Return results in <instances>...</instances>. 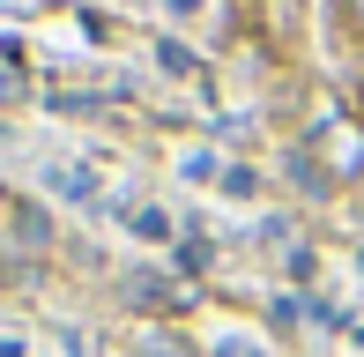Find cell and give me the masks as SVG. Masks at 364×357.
I'll return each mask as SVG.
<instances>
[{"label": "cell", "instance_id": "1", "mask_svg": "<svg viewBox=\"0 0 364 357\" xmlns=\"http://www.w3.org/2000/svg\"><path fill=\"white\" fill-rule=\"evenodd\" d=\"M312 171L327 178V186H342V178H364V119H327L320 134L305 142Z\"/></svg>", "mask_w": 364, "mask_h": 357}, {"label": "cell", "instance_id": "2", "mask_svg": "<svg viewBox=\"0 0 364 357\" xmlns=\"http://www.w3.org/2000/svg\"><path fill=\"white\" fill-rule=\"evenodd\" d=\"M127 298L134 305H149V313H193V305H201V290L186 283V275H127Z\"/></svg>", "mask_w": 364, "mask_h": 357}, {"label": "cell", "instance_id": "3", "mask_svg": "<svg viewBox=\"0 0 364 357\" xmlns=\"http://www.w3.org/2000/svg\"><path fill=\"white\" fill-rule=\"evenodd\" d=\"M8 223H15V238H23V246H45V238H53V216H45V208H30V201H15Z\"/></svg>", "mask_w": 364, "mask_h": 357}, {"label": "cell", "instance_id": "4", "mask_svg": "<svg viewBox=\"0 0 364 357\" xmlns=\"http://www.w3.org/2000/svg\"><path fill=\"white\" fill-rule=\"evenodd\" d=\"M134 350H141V357H186L171 335H156V328H141V335H134Z\"/></svg>", "mask_w": 364, "mask_h": 357}, {"label": "cell", "instance_id": "5", "mask_svg": "<svg viewBox=\"0 0 364 357\" xmlns=\"http://www.w3.org/2000/svg\"><path fill=\"white\" fill-rule=\"evenodd\" d=\"M127 223H134V231H141V238H171V223H164V216H156V208H127Z\"/></svg>", "mask_w": 364, "mask_h": 357}, {"label": "cell", "instance_id": "6", "mask_svg": "<svg viewBox=\"0 0 364 357\" xmlns=\"http://www.w3.org/2000/svg\"><path fill=\"white\" fill-rule=\"evenodd\" d=\"M156 60H164L171 75H201V68H193V53H186V45H156Z\"/></svg>", "mask_w": 364, "mask_h": 357}, {"label": "cell", "instance_id": "7", "mask_svg": "<svg viewBox=\"0 0 364 357\" xmlns=\"http://www.w3.org/2000/svg\"><path fill=\"white\" fill-rule=\"evenodd\" d=\"M335 15H342V30H350V38H364V0H335Z\"/></svg>", "mask_w": 364, "mask_h": 357}, {"label": "cell", "instance_id": "8", "mask_svg": "<svg viewBox=\"0 0 364 357\" xmlns=\"http://www.w3.org/2000/svg\"><path fill=\"white\" fill-rule=\"evenodd\" d=\"M8 208H15V193H8V186H0V216H8Z\"/></svg>", "mask_w": 364, "mask_h": 357}, {"label": "cell", "instance_id": "9", "mask_svg": "<svg viewBox=\"0 0 364 357\" xmlns=\"http://www.w3.org/2000/svg\"><path fill=\"white\" fill-rule=\"evenodd\" d=\"M223 357H253V350H223Z\"/></svg>", "mask_w": 364, "mask_h": 357}, {"label": "cell", "instance_id": "10", "mask_svg": "<svg viewBox=\"0 0 364 357\" xmlns=\"http://www.w3.org/2000/svg\"><path fill=\"white\" fill-rule=\"evenodd\" d=\"M357 119H364V90H357Z\"/></svg>", "mask_w": 364, "mask_h": 357}, {"label": "cell", "instance_id": "11", "mask_svg": "<svg viewBox=\"0 0 364 357\" xmlns=\"http://www.w3.org/2000/svg\"><path fill=\"white\" fill-rule=\"evenodd\" d=\"M0 283H8V261H0Z\"/></svg>", "mask_w": 364, "mask_h": 357}]
</instances>
